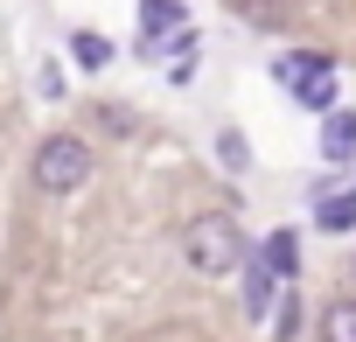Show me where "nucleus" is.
I'll return each mask as SVG.
<instances>
[{"label":"nucleus","mask_w":356,"mask_h":342,"mask_svg":"<svg viewBox=\"0 0 356 342\" xmlns=\"http://www.w3.org/2000/svg\"><path fill=\"white\" fill-rule=\"evenodd\" d=\"M182 259H189V272L224 279V272H245L252 238H245V224H238L231 210H203V217H189V231H182Z\"/></svg>","instance_id":"nucleus-1"},{"label":"nucleus","mask_w":356,"mask_h":342,"mask_svg":"<svg viewBox=\"0 0 356 342\" xmlns=\"http://www.w3.org/2000/svg\"><path fill=\"white\" fill-rule=\"evenodd\" d=\"M29 182H35L42 196H77V189L91 182V147H84V133H49V140L29 154Z\"/></svg>","instance_id":"nucleus-2"},{"label":"nucleus","mask_w":356,"mask_h":342,"mask_svg":"<svg viewBox=\"0 0 356 342\" xmlns=\"http://www.w3.org/2000/svg\"><path fill=\"white\" fill-rule=\"evenodd\" d=\"M189 28V0H140V56H161V42H175Z\"/></svg>","instance_id":"nucleus-3"},{"label":"nucleus","mask_w":356,"mask_h":342,"mask_svg":"<svg viewBox=\"0 0 356 342\" xmlns=\"http://www.w3.org/2000/svg\"><path fill=\"white\" fill-rule=\"evenodd\" d=\"M314 147H321L328 168H349V161H356V112H349V105L321 112V140H314Z\"/></svg>","instance_id":"nucleus-4"},{"label":"nucleus","mask_w":356,"mask_h":342,"mask_svg":"<svg viewBox=\"0 0 356 342\" xmlns=\"http://www.w3.org/2000/svg\"><path fill=\"white\" fill-rule=\"evenodd\" d=\"M252 259H259V266H266V272H273V279L286 286V279L300 272V231H273V238H266V245H259Z\"/></svg>","instance_id":"nucleus-5"},{"label":"nucleus","mask_w":356,"mask_h":342,"mask_svg":"<svg viewBox=\"0 0 356 342\" xmlns=\"http://www.w3.org/2000/svg\"><path fill=\"white\" fill-rule=\"evenodd\" d=\"M273 300H280V279H273L259 259H245V321H266Z\"/></svg>","instance_id":"nucleus-6"},{"label":"nucleus","mask_w":356,"mask_h":342,"mask_svg":"<svg viewBox=\"0 0 356 342\" xmlns=\"http://www.w3.org/2000/svg\"><path fill=\"white\" fill-rule=\"evenodd\" d=\"M112 56H119V49H112V42H105L98 28H77V35H70V63H77L84 77H98V70H112Z\"/></svg>","instance_id":"nucleus-7"},{"label":"nucleus","mask_w":356,"mask_h":342,"mask_svg":"<svg viewBox=\"0 0 356 342\" xmlns=\"http://www.w3.org/2000/svg\"><path fill=\"white\" fill-rule=\"evenodd\" d=\"M314 335H321V342H356V300H321Z\"/></svg>","instance_id":"nucleus-8"},{"label":"nucleus","mask_w":356,"mask_h":342,"mask_svg":"<svg viewBox=\"0 0 356 342\" xmlns=\"http://www.w3.org/2000/svg\"><path fill=\"white\" fill-rule=\"evenodd\" d=\"M335 84H342V77H335V63H328V70H314V77L293 84V105H307V112H335Z\"/></svg>","instance_id":"nucleus-9"},{"label":"nucleus","mask_w":356,"mask_h":342,"mask_svg":"<svg viewBox=\"0 0 356 342\" xmlns=\"http://www.w3.org/2000/svg\"><path fill=\"white\" fill-rule=\"evenodd\" d=\"M328 63H335V56H321V49H286V56L273 63V77H280V84L293 91L300 77H314V70H328Z\"/></svg>","instance_id":"nucleus-10"},{"label":"nucleus","mask_w":356,"mask_h":342,"mask_svg":"<svg viewBox=\"0 0 356 342\" xmlns=\"http://www.w3.org/2000/svg\"><path fill=\"white\" fill-rule=\"evenodd\" d=\"M266 328H273V342H293V335H300V293H293V286H280V300H273Z\"/></svg>","instance_id":"nucleus-11"},{"label":"nucleus","mask_w":356,"mask_h":342,"mask_svg":"<svg viewBox=\"0 0 356 342\" xmlns=\"http://www.w3.org/2000/svg\"><path fill=\"white\" fill-rule=\"evenodd\" d=\"M217 161L231 168V175H245V168H252V140H245L238 126H224V133H217Z\"/></svg>","instance_id":"nucleus-12"},{"label":"nucleus","mask_w":356,"mask_h":342,"mask_svg":"<svg viewBox=\"0 0 356 342\" xmlns=\"http://www.w3.org/2000/svg\"><path fill=\"white\" fill-rule=\"evenodd\" d=\"M314 224H321V231H356V203H349V196H321V203H314Z\"/></svg>","instance_id":"nucleus-13"},{"label":"nucleus","mask_w":356,"mask_h":342,"mask_svg":"<svg viewBox=\"0 0 356 342\" xmlns=\"http://www.w3.org/2000/svg\"><path fill=\"white\" fill-rule=\"evenodd\" d=\"M63 91H70V77H63V63H56V56H49V63H42V70H35V98H42V105H56V98H63Z\"/></svg>","instance_id":"nucleus-14"},{"label":"nucleus","mask_w":356,"mask_h":342,"mask_svg":"<svg viewBox=\"0 0 356 342\" xmlns=\"http://www.w3.org/2000/svg\"><path fill=\"white\" fill-rule=\"evenodd\" d=\"M98 126H112V133L126 140V133H133V112H126V105H98Z\"/></svg>","instance_id":"nucleus-15"},{"label":"nucleus","mask_w":356,"mask_h":342,"mask_svg":"<svg viewBox=\"0 0 356 342\" xmlns=\"http://www.w3.org/2000/svg\"><path fill=\"white\" fill-rule=\"evenodd\" d=\"M349 279H356V252H349Z\"/></svg>","instance_id":"nucleus-16"}]
</instances>
